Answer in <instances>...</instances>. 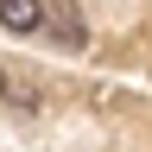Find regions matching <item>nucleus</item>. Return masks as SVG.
Segmentation results:
<instances>
[{"label": "nucleus", "mask_w": 152, "mask_h": 152, "mask_svg": "<svg viewBox=\"0 0 152 152\" xmlns=\"http://www.w3.org/2000/svg\"><path fill=\"white\" fill-rule=\"evenodd\" d=\"M0 26L7 32H38L45 26V0H0Z\"/></svg>", "instance_id": "f257e3e1"}, {"label": "nucleus", "mask_w": 152, "mask_h": 152, "mask_svg": "<svg viewBox=\"0 0 152 152\" xmlns=\"http://www.w3.org/2000/svg\"><path fill=\"white\" fill-rule=\"evenodd\" d=\"M51 32H57V45H83V13L76 7H51Z\"/></svg>", "instance_id": "f03ea898"}, {"label": "nucleus", "mask_w": 152, "mask_h": 152, "mask_svg": "<svg viewBox=\"0 0 152 152\" xmlns=\"http://www.w3.org/2000/svg\"><path fill=\"white\" fill-rule=\"evenodd\" d=\"M0 95H7V70H0Z\"/></svg>", "instance_id": "7ed1b4c3"}]
</instances>
